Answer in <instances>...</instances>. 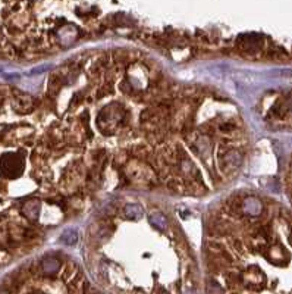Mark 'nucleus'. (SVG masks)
Returning a JSON list of instances; mask_svg holds the SVG:
<instances>
[{"mask_svg":"<svg viewBox=\"0 0 292 294\" xmlns=\"http://www.w3.org/2000/svg\"><path fill=\"white\" fill-rule=\"evenodd\" d=\"M247 260L209 294H292V212L258 197L243 200Z\"/></svg>","mask_w":292,"mask_h":294,"instance_id":"f257e3e1","label":"nucleus"},{"mask_svg":"<svg viewBox=\"0 0 292 294\" xmlns=\"http://www.w3.org/2000/svg\"><path fill=\"white\" fill-rule=\"evenodd\" d=\"M0 294H50L47 289L37 284L36 281L25 277H10L0 283ZM71 294H87L85 289H75V293Z\"/></svg>","mask_w":292,"mask_h":294,"instance_id":"f03ea898","label":"nucleus"},{"mask_svg":"<svg viewBox=\"0 0 292 294\" xmlns=\"http://www.w3.org/2000/svg\"><path fill=\"white\" fill-rule=\"evenodd\" d=\"M1 175H10V177H13V178H18L19 177V174H15V172H12V171H4L3 174H0V177ZM1 204H3V196H1V193H0V222H1V216H3V213H1Z\"/></svg>","mask_w":292,"mask_h":294,"instance_id":"7ed1b4c3","label":"nucleus"}]
</instances>
